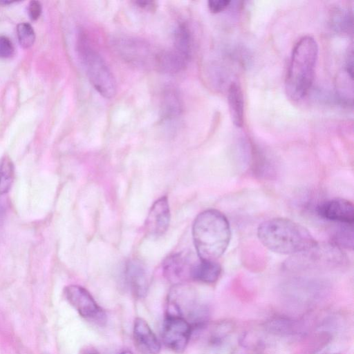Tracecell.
<instances>
[{"label":"cell","instance_id":"obj_1","mask_svg":"<svg viewBox=\"0 0 354 354\" xmlns=\"http://www.w3.org/2000/svg\"><path fill=\"white\" fill-rule=\"evenodd\" d=\"M260 242L269 250L285 255L303 252L317 243L303 225L286 218H272L257 228Z\"/></svg>","mask_w":354,"mask_h":354},{"label":"cell","instance_id":"obj_2","mask_svg":"<svg viewBox=\"0 0 354 354\" xmlns=\"http://www.w3.org/2000/svg\"><path fill=\"white\" fill-rule=\"evenodd\" d=\"M231 228L227 217L216 209H208L196 217L192 237L200 259L216 261L227 250L231 239Z\"/></svg>","mask_w":354,"mask_h":354},{"label":"cell","instance_id":"obj_3","mask_svg":"<svg viewBox=\"0 0 354 354\" xmlns=\"http://www.w3.org/2000/svg\"><path fill=\"white\" fill-rule=\"evenodd\" d=\"M318 51L317 41L309 35L301 37L294 46L285 81L286 93L291 100H302L310 89Z\"/></svg>","mask_w":354,"mask_h":354},{"label":"cell","instance_id":"obj_4","mask_svg":"<svg viewBox=\"0 0 354 354\" xmlns=\"http://www.w3.org/2000/svg\"><path fill=\"white\" fill-rule=\"evenodd\" d=\"M77 47L88 78L95 89L105 98L114 97L117 91L115 77L82 30L78 32Z\"/></svg>","mask_w":354,"mask_h":354},{"label":"cell","instance_id":"obj_5","mask_svg":"<svg viewBox=\"0 0 354 354\" xmlns=\"http://www.w3.org/2000/svg\"><path fill=\"white\" fill-rule=\"evenodd\" d=\"M115 50L124 60L142 68H156L159 51L147 41L135 37H123L113 44Z\"/></svg>","mask_w":354,"mask_h":354},{"label":"cell","instance_id":"obj_6","mask_svg":"<svg viewBox=\"0 0 354 354\" xmlns=\"http://www.w3.org/2000/svg\"><path fill=\"white\" fill-rule=\"evenodd\" d=\"M293 256L288 261V266H300L304 268L333 267L342 266L345 261L342 250L332 243H317L313 248Z\"/></svg>","mask_w":354,"mask_h":354},{"label":"cell","instance_id":"obj_7","mask_svg":"<svg viewBox=\"0 0 354 354\" xmlns=\"http://www.w3.org/2000/svg\"><path fill=\"white\" fill-rule=\"evenodd\" d=\"M64 295L79 315L87 321L100 325L106 322L104 310L86 288L79 285H69L65 287Z\"/></svg>","mask_w":354,"mask_h":354},{"label":"cell","instance_id":"obj_8","mask_svg":"<svg viewBox=\"0 0 354 354\" xmlns=\"http://www.w3.org/2000/svg\"><path fill=\"white\" fill-rule=\"evenodd\" d=\"M192 332V324L180 315L166 314L162 337L167 347L176 353L186 348Z\"/></svg>","mask_w":354,"mask_h":354},{"label":"cell","instance_id":"obj_9","mask_svg":"<svg viewBox=\"0 0 354 354\" xmlns=\"http://www.w3.org/2000/svg\"><path fill=\"white\" fill-rule=\"evenodd\" d=\"M196 261L187 252L169 255L162 263L163 274L174 286L183 284L191 279V271Z\"/></svg>","mask_w":354,"mask_h":354},{"label":"cell","instance_id":"obj_10","mask_svg":"<svg viewBox=\"0 0 354 354\" xmlns=\"http://www.w3.org/2000/svg\"><path fill=\"white\" fill-rule=\"evenodd\" d=\"M317 214L322 218L341 224H353L354 207L348 200L335 198L322 202L317 207Z\"/></svg>","mask_w":354,"mask_h":354},{"label":"cell","instance_id":"obj_11","mask_svg":"<svg viewBox=\"0 0 354 354\" xmlns=\"http://www.w3.org/2000/svg\"><path fill=\"white\" fill-rule=\"evenodd\" d=\"M170 209L167 198L162 196L151 205L145 221V230L149 234L160 236L167 230L170 222Z\"/></svg>","mask_w":354,"mask_h":354},{"label":"cell","instance_id":"obj_12","mask_svg":"<svg viewBox=\"0 0 354 354\" xmlns=\"http://www.w3.org/2000/svg\"><path fill=\"white\" fill-rule=\"evenodd\" d=\"M124 278L132 294L137 298L144 297L149 288V277L143 263L137 259L129 261L124 268Z\"/></svg>","mask_w":354,"mask_h":354},{"label":"cell","instance_id":"obj_13","mask_svg":"<svg viewBox=\"0 0 354 354\" xmlns=\"http://www.w3.org/2000/svg\"><path fill=\"white\" fill-rule=\"evenodd\" d=\"M133 337L138 345L149 354H158L161 345L147 322L141 317L136 318Z\"/></svg>","mask_w":354,"mask_h":354},{"label":"cell","instance_id":"obj_14","mask_svg":"<svg viewBox=\"0 0 354 354\" xmlns=\"http://www.w3.org/2000/svg\"><path fill=\"white\" fill-rule=\"evenodd\" d=\"M161 115L165 120L178 118L183 111V102L178 91L172 86L163 89L160 103Z\"/></svg>","mask_w":354,"mask_h":354},{"label":"cell","instance_id":"obj_15","mask_svg":"<svg viewBox=\"0 0 354 354\" xmlns=\"http://www.w3.org/2000/svg\"><path fill=\"white\" fill-rule=\"evenodd\" d=\"M221 274V266L216 261H196L191 271V279L204 283H215Z\"/></svg>","mask_w":354,"mask_h":354},{"label":"cell","instance_id":"obj_16","mask_svg":"<svg viewBox=\"0 0 354 354\" xmlns=\"http://www.w3.org/2000/svg\"><path fill=\"white\" fill-rule=\"evenodd\" d=\"M227 102L232 122L241 127L244 122V101L241 88L236 82H232L228 88Z\"/></svg>","mask_w":354,"mask_h":354},{"label":"cell","instance_id":"obj_17","mask_svg":"<svg viewBox=\"0 0 354 354\" xmlns=\"http://www.w3.org/2000/svg\"><path fill=\"white\" fill-rule=\"evenodd\" d=\"M171 50L189 63L192 51V37L187 24H179L175 28L174 47Z\"/></svg>","mask_w":354,"mask_h":354},{"label":"cell","instance_id":"obj_18","mask_svg":"<svg viewBox=\"0 0 354 354\" xmlns=\"http://www.w3.org/2000/svg\"><path fill=\"white\" fill-rule=\"evenodd\" d=\"M330 243L341 250L343 248L352 250L353 248V224H341L333 234Z\"/></svg>","mask_w":354,"mask_h":354},{"label":"cell","instance_id":"obj_19","mask_svg":"<svg viewBox=\"0 0 354 354\" xmlns=\"http://www.w3.org/2000/svg\"><path fill=\"white\" fill-rule=\"evenodd\" d=\"M15 176V167L12 160L7 156L0 160V195L10 189Z\"/></svg>","mask_w":354,"mask_h":354},{"label":"cell","instance_id":"obj_20","mask_svg":"<svg viewBox=\"0 0 354 354\" xmlns=\"http://www.w3.org/2000/svg\"><path fill=\"white\" fill-rule=\"evenodd\" d=\"M17 35L20 45L24 48L31 47L35 42V31L31 25L28 23L18 24Z\"/></svg>","mask_w":354,"mask_h":354},{"label":"cell","instance_id":"obj_21","mask_svg":"<svg viewBox=\"0 0 354 354\" xmlns=\"http://www.w3.org/2000/svg\"><path fill=\"white\" fill-rule=\"evenodd\" d=\"M334 24L335 28L341 30H348L352 27V15L346 10H340L335 12ZM349 31V30H348Z\"/></svg>","mask_w":354,"mask_h":354},{"label":"cell","instance_id":"obj_22","mask_svg":"<svg viewBox=\"0 0 354 354\" xmlns=\"http://www.w3.org/2000/svg\"><path fill=\"white\" fill-rule=\"evenodd\" d=\"M15 48L11 40L3 35L0 36V58H9L14 54Z\"/></svg>","mask_w":354,"mask_h":354},{"label":"cell","instance_id":"obj_23","mask_svg":"<svg viewBox=\"0 0 354 354\" xmlns=\"http://www.w3.org/2000/svg\"><path fill=\"white\" fill-rule=\"evenodd\" d=\"M230 3V0H209L207 6L212 12L218 13L226 9Z\"/></svg>","mask_w":354,"mask_h":354},{"label":"cell","instance_id":"obj_24","mask_svg":"<svg viewBox=\"0 0 354 354\" xmlns=\"http://www.w3.org/2000/svg\"><path fill=\"white\" fill-rule=\"evenodd\" d=\"M41 4L38 1H32L28 6V14L31 20H37L41 13Z\"/></svg>","mask_w":354,"mask_h":354},{"label":"cell","instance_id":"obj_25","mask_svg":"<svg viewBox=\"0 0 354 354\" xmlns=\"http://www.w3.org/2000/svg\"><path fill=\"white\" fill-rule=\"evenodd\" d=\"M135 4H136L140 8L147 10H153V7L155 6L154 2L149 1H135Z\"/></svg>","mask_w":354,"mask_h":354},{"label":"cell","instance_id":"obj_26","mask_svg":"<svg viewBox=\"0 0 354 354\" xmlns=\"http://www.w3.org/2000/svg\"><path fill=\"white\" fill-rule=\"evenodd\" d=\"M120 354H133V353L130 351H122V353H120Z\"/></svg>","mask_w":354,"mask_h":354},{"label":"cell","instance_id":"obj_27","mask_svg":"<svg viewBox=\"0 0 354 354\" xmlns=\"http://www.w3.org/2000/svg\"><path fill=\"white\" fill-rule=\"evenodd\" d=\"M86 354H98V353H94V352H91V353H86Z\"/></svg>","mask_w":354,"mask_h":354},{"label":"cell","instance_id":"obj_28","mask_svg":"<svg viewBox=\"0 0 354 354\" xmlns=\"http://www.w3.org/2000/svg\"><path fill=\"white\" fill-rule=\"evenodd\" d=\"M328 354H335V353H328Z\"/></svg>","mask_w":354,"mask_h":354}]
</instances>
